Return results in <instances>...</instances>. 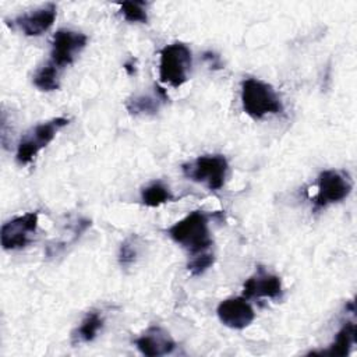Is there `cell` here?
Listing matches in <instances>:
<instances>
[{"instance_id": "obj_16", "label": "cell", "mask_w": 357, "mask_h": 357, "mask_svg": "<svg viewBox=\"0 0 357 357\" xmlns=\"http://www.w3.org/2000/svg\"><path fill=\"white\" fill-rule=\"evenodd\" d=\"M173 198L174 197L170 188L162 181H153L141 190L142 204L151 208H156L169 201H173Z\"/></svg>"}, {"instance_id": "obj_14", "label": "cell", "mask_w": 357, "mask_h": 357, "mask_svg": "<svg viewBox=\"0 0 357 357\" xmlns=\"http://www.w3.org/2000/svg\"><path fill=\"white\" fill-rule=\"evenodd\" d=\"M356 325L353 322H346L339 332L336 333V337L333 343L324 351H312L311 354H319V356H347L353 344L356 343Z\"/></svg>"}, {"instance_id": "obj_17", "label": "cell", "mask_w": 357, "mask_h": 357, "mask_svg": "<svg viewBox=\"0 0 357 357\" xmlns=\"http://www.w3.org/2000/svg\"><path fill=\"white\" fill-rule=\"evenodd\" d=\"M32 81H33V85L40 91H46V92L56 91L60 86L59 68L49 61L47 64L36 70Z\"/></svg>"}, {"instance_id": "obj_7", "label": "cell", "mask_w": 357, "mask_h": 357, "mask_svg": "<svg viewBox=\"0 0 357 357\" xmlns=\"http://www.w3.org/2000/svg\"><path fill=\"white\" fill-rule=\"evenodd\" d=\"M39 215L38 212H26L21 216H17L1 226L0 240L6 251L21 250L28 245L31 237L38 229Z\"/></svg>"}, {"instance_id": "obj_12", "label": "cell", "mask_w": 357, "mask_h": 357, "mask_svg": "<svg viewBox=\"0 0 357 357\" xmlns=\"http://www.w3.org/2000/svg\"><path fill=\"white\" fill-rule=\"evenodd\" d=\"M137 349L148 357H159L172 353L176 347V342L170 333L162 326H149L134 340Z\"/></svg>"}, {"instance_id": "obj_8", "label": "cell", "mask_w": 357, "mask_h": 357, "mask_svg": "<svg viewBox=\"0 0 357 357\" xmlns=\"http://www.w3.org/2000/svg\"><path fill=\"white\" fill-rule=\"evenodd\" d=\"M88 42L86 35L71 29H59L53 35L50 63L59 70L70 66L77 54L85 47Z\"/></svg>"}, {"instance_id": "obj_20", "label": "cell", "mask_w": 357, "mask_h": 357, "mask_svg": "<svg viewBox=\"0 0 357 357\" xmlns=\"http://www.w3.org/2000/svg\"><path fill=\"white\" fill-rule=\"evenodd\" d=\"M215 261V257L213 254L211 252H201V254H197V255H192V259L188 262L187 265V269L190 271L191 275L194 276H198L201 273H204L209 266H212Z\"/></svg>"}, {"instance_id": "obj_15", "label": "cell", "mask_w": 357, "mask_h": 357, "mask_svg": "<svg viewBox=\"0 0 357 357\" xmlns=\"http://www.w3.org/2000/svg\"><path fill=\"white\" fill-rule=\"evenodd\" d=\"M103 317L98 311L88 312L81 321L79 326H77L71 332V343L79 344L92 342L96 337L98 332L103 328Z\"/></svg>"}, {"instance_id": "obj_1", "label": "cell", "mask_w": 357, "mask_h": 357, "mask_svg": "<svg viewBox=\"0 0 357 357\" xmlns=\"http://www.w3.org/2000/svg\"><path fill=\"white\" fill-rule=\"evenodd\" d=\"M209 218L204 211H192L167 229L169 237L192 255L205 252L212 245Z\"/></svg>"}, {"instance_id": "obj_10", "label": "cell", "mask_w": 357, "mask_h": 357, "mask_svg": "<svg viewBox=\"0 0 357 357\" xmlns=\"http://www.w3.org/2000/svg\"><path fill=\"white\" fill-rule=\"evenodd\" d=\"M57 15V7L54 3H47L31 13L18 15L10 21L13 28L20 29L26 36H39L46 32L54 22Z\"/></svg>"}, {"instance_id": "obj_4", "label": "cell", "mask_w": 357, "mask_h": 357, "mask_svg": "<svg viewBox=\"0 0 357 357\" xmlns=\"http://www.w3.org/2000/svg\"><path fill=\"white\" fill-rule=\"evenodd\" d=\"M68 119L66 117H54L46 123L36 124L31 130H28L20 139L17 145V153L15 159L20 165H28L31 163L35 156L46 148L56 134L68 124Z\"/></svg>"}, {"instance_id": "obj_11", "label": "cell", "mask_w": 357, "mask_h": 357, "mask_svg": "<svg viewBox=\"0 0 357 357\" xmlns=\"http://www.w3.org/2000/svg\"><path fill=\"white\" fill-rule=\"evenodd\" d=\"M282 294L283 287L280 278L266 272L262 266H258V271L248 278L243 286V297L247 300L258 297L278 300L282 297Z\"/></svg>"}, {"instance_id": "obj_2", "label": "cell", "mask_w": 357, "mask_h": 357, "mask_svg": "<svg viewBox=\"0 0 357 357\" xmlns=\"http://www.w3.org/2000/svg\"><path fill=\"white\" fill-rule=\"evenodd\" d=\"M241 105L243 110L252 119H262L283 110L280 96L273 86L257 78H247L241 82Z\"/></svg>"}, {"instance_id": "obj_3", "label": "cell", "mask_w": 357, "mask_h": 357, "mask_svg": "<svg viewBox=\"0 0 357 357\" xmlns=\"http://www.w3.org/2000/svg\"><path fill=\"white\" fill-rule=\"evenodd\" d=\"M192 54L185 43L174 42L160 50L159 79L173 88L181 86L188 79Z\"/></svg>"}, {"instance_id": "obj_13", "label": "cell", "mask_w": 357, "mask_h": 357, "mask_svg": "<svg viewBox=\"0 0 357 357\" xmlns=\"http://www.w3.org/2000/svg\"><path fill=\"white\" fill-rule=\"evenodd\" d=\"M167 100V93L163 88L155 86V93H138L131 96L126 102V107L130 112V114L139 116V114H155L160 105Z\"/></svg>"}, {"instance_id": "obj_9", "label": "cell", "mask_w": 357, "mask_h": 357, "mask_svg": "<svg viewBox=\"0 0 357 357\" xmlns=\"http://www.w3.org/2000/svg\"><path fill=\"white\" fill-rule=\"evenodd\" d=\"M216 314L220 322L231 329H244L255 318V312L247 298L230 297L219 303Z\"/></svg>"}, {"instance_id": "obj_5", "label": "cell", "mask_w": 357, "mask_h": 357, "mask_svg": "<svg viewBox=\"0 0 357 357\" xmlns=\"http://www.w3.org/2000/svg\"><path fill=\"white\" fill-rule=\"evenodd\" d=\"M183 174L209 190H220L226 181L229 163L223 155H202L181 166Z\"/></svg>"}, {"instance_id": "obj_6", "label": "cell", "mask_w": 357, "mask_h": 357, "mask_svg": "<svg viewBox=\"0 0 357 357\" xmlns=\"http://www.w3.org/2000/svg\"><path fill=\"white\" fill-rule=\"evenodd\" d=\"M353 183L347 173L339 170H324L318 176V191L314 198L315 208H325L343 201L351 192Z\"/></svg>"}, {"instance_id": "obj_19", "label": "cell", "mask_w": 357, "mask_h": 357, "mask_svg": "<svg viewBox=\"0 0 357 357\" xmlns=\"http://www.w3.org/2000/svg\"><path fill=\"white\" fill-rule=\"evenodd\" d=\"M139 254V243H138V237L137 236H130L127 237L121 245H120V251H119V261L123 266L131 265L137 257Z\"/></svg>"}, {"instance_id": "obj_18", "label": "cell", "mask_w": 357, "mask_h": 357, "mask_svg": "<svg viewBox=\"0 0 357 357\" xmlns=\"http://www.w3.org/2000/svg\"><path fill=\"white\" fill-rule=\"evenodd\" d=\"M120 13L128 22H148L145 1H123L120 3Z\"/></svg>"}]
</instances>
